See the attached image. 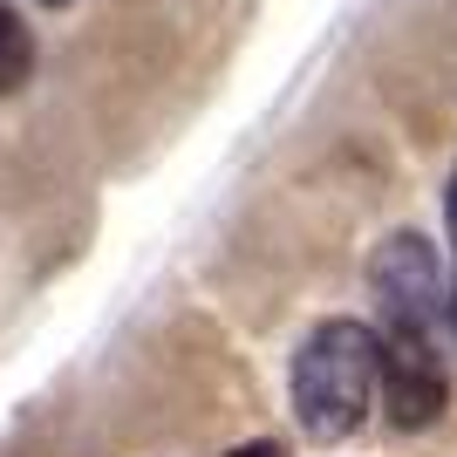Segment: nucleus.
I'll return each mask as SVG.
<instances>
[{"label":"nucleus","mask_w":457,"mask_h":457,"mask_svg":"<svg viewBox=\"0 0 457 457\" xmlns=\"http://www.w3.org/2000/svg\"><path fill=\"white\" fill-rule=\"evenodd\" d=\"M451 328H457V294H451Z\"/></svg>","instance_id":"nucleus-7"},{"label":"nucleus","mask_w":457,"mask_h":457,"mask_svg":"<svg viewBox=\"0 0 457 457\" xmlns=\"http://www.w3.org/2000/svg\"><path fill=\"white\" fill-rule=\"evenodd\" d=\"M382 376H389V417L396 423H430L444 410V369L430 355V328H389L382 348Z\"/></svg>","instance_id":"nucleus-2"},{"label":"nucleus","mask_w":457,"mask_h":457,"mask_svg":"<svg viewBox=\"0 0 457 457\" xmlns=\"http://www.w3.org/2000/svg\"><path fill=\"white\" fill-rule=\"evenodd\" d=\"M28 76V35H21V21L0 7V89H14Z\"/></svg>","instance_id":"nucleus-4"},{"label":"nucleus","mask_w":457,"mask_h":457,"mask_svg":"<svg viewBox=\"0 0 457 457\" xmlns=\"http://www.w3.org/2000/svg\"><path fill=\"white\" fill-rule=\"evenodd\" d=\"M382 376V348L362 321H328L307 335V348L294 355V410H301L307 437H348L355 423L369 417V396H376Z\"/></svg>","instance_id":"nucleus-1"},{"label":"nucleus","mask_w":457,"mask_h":457,"mask_svg":"<svg viewBox=\"0 0 457 457\" xmlns=\"http://www.w3.org/2000/svg\"><path fill=\"white\" fill-rule=\"evenodd\" d=\"M376 294H382V307H389V321H396V328H430V307L444 301L430 246L410 239V232L389 239V246L376 253Z\"/></svg>","instance_id":"nucleus-3"},{"label":"nucleus","mask_w":457,"mask_h":457,"mask_svg":"<svg viewBox=\"0 0 457 457\" xmlns=\"http://www.w3.org/2000/svg\"><path fill=\"white\" fill-rule=\"evenodd\" d=\"M232 457H280L273 444H246V451H232Z\"/></svg>","instance_id":"nucleus-6"},{"label":"nucleus","mask_w":457,"mask_h":457,"mask_svg":"<svg viewBox=\"0 0 457 457\" xmlns=\"http://www.w3.org/2000/svg\"><path fill=\"white\" fill-rule=\"evenodd\" d=\"M444 219H451V246H457V178H451V198H444Z\"/></svg>","instance_id":"nucleus-5"}]
</instances>
